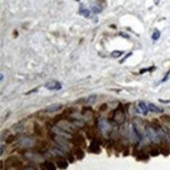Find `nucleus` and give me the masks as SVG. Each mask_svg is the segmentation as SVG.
<instances>
[{
    "label": "nucleus",
    "mask_w": 170,
    "mask_h": 170,
    "mask_svg": "<svg viewBox=\"0 0 170 170\" xmlns=\"http://www.w3.org/2000/svg\"><path fill=\"white\" fill-rule=\"evenodd\" d=\"M14 140H15V136L13 134H9L8 137L6 138V142L8 144H12V142H14Z\"/></svg>",
    "instance_id": "393cba45"
},
{
    "label": "nucleus",
    "mask_w": 170,
    "mask_h": 170,
    "mask_svg": "<svg viewBox=\"0 0 170 170\" xmlns=\"http://www.w3.org/2000/svg\"><path fill=\"white\" fill-rule=\"evenodd\" d=\"M138 157H140L141 160H147V159H148V156L147 154H144V153L140 154L139 156H138Z\"/></svg>",
    "instance_id": "7c9ffc66"
},
{
    "label": "nucleus",
    "mask_w": 170,
    "mask_h": 170,
    "mask_svg": "<svg viewBox=\"0 0 170 170\" xmlns=\"http://www.w3.org/2000/svg\"><path fill=\"white\" fill-rule=\"evenodd\" d=\"M79 13H81V15H83L84 17H86V18H87V17H89L90 16V10H87V9H81V12H79Z\"/></svg>",
    "instance_id": "bb28decb"
},
{
    "label": "nucleus",
    "mask_w": 170,
    "mask_h": 170,
    "mask_svg": "<svg viewBox=\"0 0 170 170\" xmlns=\"http://www.w3.org/2000/svg\"><path fill=\"white\" fill-rule=\"evenodd\" d=\"M148 110H150V112L156 113H160L164 112V110L161 109V108H159V107L154 105V104H150V105H148Z\"/></svg>",
    "instance_id": "2eb2a0df"
},
{
    "label": "nucleus",
    "mask_w": 170,
    "mask_h": 170,
    "mask_svg": "<svg viewBox=\"0 0 170 170\" xmlns=\"http://www.w3.org/2000/svg\"><path fill=\"white\" fill-rule=\"evenodd\" d=\"M68 160H69V162H74V158H73V155H69L68 156Z\"/></svg>",
    "instance_id": "72a5a7b5"
},
{
    "label": "nucleus",
    "mask_w": 170,
    "mask_h": 170,
    "mask_svg": "<svg viewBox=\"0 0 170 170\" xmlns=\"http://www.w3.org/2000/svg\"><path fill=\"white\" fill-rule=\"evenodd\" d=\"M132 125H133V128L135 130V132L137 133L139 139L143 140L144 136L145 135V128L144 127V124H143V122H142V120L140 118H134L132 121Z\"/></svg>",
    "instance_id": "f257e3e1"
},
{
    "label": "nucleus",
    "mask_w": 170,
    "mask_h": 170,
    "mask_svg": "<svg viewBox=\"0 0 170 170\" xmlns=\"http://www.w3.org/2000/svg\"><path fill=\"white\" fill-rule=\"evenodd\" d=\"M62 108L61 104H51L48 107L46 108V113H54V112H58L59 110H61Z\"/></svg>",
    "instance_id": "f8f14e48"
},
{
    "label": "nucleus",
    "mask_w": 170,
    "mask_h": 170,
    "mask_svg": "<svg viewBox=\"0 0 170 170\" xmlns=\"http://www.w3.org/2000/svg\"><path fill=\"white\" fill-rule=\"evenodd\" d=\"M124 54L123 51H119V50H115V51H113L112 54H111V56L113 58H119L120 56H122Z\"/></svg>",
    "instance_id": "4be33fe9"
},
{
    "label": "nucleus",
    "mask_w": 170,
    "mask_h": 170,
    "mask_svg": "<svg viewBox=\"0 0 170 170\" xmlns=\"http://www.w3.org/2000/svg\"><path fill=\"white\" fill-rule=\"evenodd\" d=\"M89 152H92V153H99L100 152V147H99V144L96 140H94L91 145L89 147Z\"/></svg>",
    "instance_id": "9b49d317"
},
{
    "label": "nucleus",
    "mask_w": 170,
    "mask_h": 170,
    "mask_svg": "<svg viewBox=\"0 0 170 170\" xmlns=\"http://www.w3.org/2000/svg\"><path fill=\"white\" fill-rule=\"evenodd\" d=\"M75 143L77 144L79 147H85V139L82 135H77L75 138Z\"/></svg>",
    "instance_id": "4468645a"
},
{
    "label": "nucleus",
    "mask_w": 170,
    "mask_h": 170,
    "mask_svg": "<svg viewBox=\"0 0 170 170\" xmlns=\"http://www.w3.org/2000/svg\"><path fill=\"white\" fill-rule=\"evenodd\" d=\"M161 152H162V153L164 154L165 156H167V155L170 153V151H169V148H168L167 145H166V147H165H165H164V145H162V148H161Z\"/></svg>",
    "instance_id": "a878e982"
},
{
    "label": "nucleus",
    "mask_w": 170,
    "mask_h": 170,
    "mask_svg": "<svg viewBox=\"0 0 170 170\" xmlns=\"http://www.w3.org/2000/svg\"><path fill=\"white\" fill-rule=\"evenodd\" d=\"M17 162H18V160H17V158L14 157V156H12V157H10L6 160L7 165H15L16 166Z\"/></svg>",
    "instance_id": "dca6fc26"
},
{
    "label": "nucleus",
    "mask_w": 170,
    "mask_h": 170,
    "mask_svg": "<svg viewBox=\"0 0 170 170\" xmlns=\"http://www.w3.org/2000/svg\"><path fill=\"white\" fill-rule=\"evenodd\" d=\"M107 109H108V105H107V103H103V104H101V105L99 106L98 111H99V112H105Z\"/></svg>",
    "instance_id": "cd10ccee"
},
{
    "label": "nucleus",
    "mask_w": 170,
    "mask_h": 170,
    "mask_svg": "<svg viewBox=\"0 0 170 170\" xmlns=\"http://www.w3.org/2000/svg\"><path fill=\"white\" fill-rule=\"evenodd\" d=\"M3 150H4V147H1V148H0V155H2V154H3V151H4Z\"/></svg>",
    "instance_id": "c9c22d12"
},
{
    "label": "nucleus",
    "mask_w": 170,
    "mask_h": 170,
    "mask_svg": "<svg viewBox=\"0 0 170 170\" xmlns=\"http://www.w3.org/2000/svg\"><path fill=\"white\" fill-rule=\"evenodd\" d=\"M36 144V141L31 137H24L19 142V145L24 148H29L34 147Z\"/></svg>",
    "instance_id": "423d86ee"
},
{
    "label": "nucleus",
    "mask_w": 170,
    "mask_h": 170,
    "mask_svg": "<svg viewBox=\"0 0 170 170\" xmlns=\"http://www.w3.org/2000/svg\"><path fill=\"white\" fill-rule=\"evenodd\" d=\"M58 125L61 129L67 131V132H69V133H74L76 131V128H77L73 123H68L67 121H64V120H61L60 123H59Z\"/></svg>",
    "instance_id": "39448f33"
},
{
    "label": "nucleus",
    "mask_w": 170,
    "mask_h": 170,
    "mask_svg": "<svg viewBox=\"0 0 170 170\" xmlns=\"http://www.w3.org/2000/svg\"><path fill=\"white\" fill-rule=\"evenodd\" d=\"M98 127L101 132L105 135H109L112 131V126L106 118H100L98 121Z\"/></svg>",
    "instance_id": "7ed1b4c3"
},
{
    "label": "nucleus",
    "mask_w": 170,
    "mask_h": 170,
    "mask_svg": "<svg viewBox=\"0 0 170 170\" xmlns=\"http://www.w3.org/2000/svg\"><path fill=\"white\" fill-rule=\"evenodd\" d=\"M35 132H36V133H39V134L42 133V130H41V129H40V126H38L37 124H35Z\"/></svg>",
    "instance_id": "2f4dec72"
},
{
    "label": "nucleus",
    "mask_w": 170,
    "mask_h": 170,
    "mask_svg": "<svg viewBox=\"0 0 170 170\" xmlns=\"http://www.w3.org/2000/svg\"><path fill=\"white\" fill-rule=\"evenodd\" d=\"M46 87L48 90H55V91H59V90H61L62 85L60 81H49L47 82L46 84Z\"/></svg>",
    "instance_id": "9d476101"
},
{
    "label": "nucleus",
    "mask_w": 170,
    "mask_h": 170,
    "mask_svg": "<svg viewBox=\"0 0 170 170\" xmlns=\"http://www.w3.org/2000/svg\"><path fill=\"white\" fill-rule=\"evenodd\" d=\"M145 136H147V138L150 141L153 142V143H160V142L162 141L161 138L159 137V134L157 132V130H156V129H154V128L152 127H145Z\"/></svg>",
    "instance_id": "f03ea898"
},
{
    "label": "nucleus",
    "mask_w": 170,
    "mask_h": 170,
    "mask_svg": "<svg viewBox=\"0 0 170 170\" xmlns=\"http://www.w3.org/2000/svg\"><path fill=\"white\" fill-rule=\"evenodd\" d=\"M150 154L152 156V157H156V156H158L159 154H160V150H159L158 148H151L150 151Z\"/></svg>",
    "instance_id": "b1692460"
},
{
    "label": "nucleus",
    "mask_w": 170,
    "mask_h": 170,
    "mask_svg": "<svg viewBox=\"0 0 170 170\" xmlns=\"http://www.w3.org/2000/svg\"><path fill=\"white\" fill-rule=\"evenodd\" d=\"M91 10H92V12L94 13H96V14H98V13H100L102 12V8L99 5H93V6H91Z\"/></svg>",
    "instance_id": "aec40b11"
},
{
    "label": "nucleus",
    "mask_w": 170,
    "mask_h": 170,
    "mask_svg": "<svg viewBox=\"0 0 170 170\" xmlns=\"http://www.w3.org/2000/svg\"><path fill=\"white\" fill-rule=\"evenodd\" d=\"M131 55H132V53H131V52H130V53H129V54H127V56H126V57H125V58L123 59V60H122V61H120V63H122V62H124V61H126V60H127V59H128V58H129L130 56H131Z\"/></svg>",
    "instance_id": "473e14b6"
},
{
    "label": "nucleus",
    "mask_w": 170,
    "mask_h": 170,
    "mask_svg": "<svg viewBox=\"0 0 170 170\" xmlns=\"http://www.w3.org/2000/svg\"><path fill=\"white\" fill-rule=\"evenodd\" d=\"M96 96L93 95V96H89V98H87V100H86V102H87L88 104H94L96 102Z\"/></svg>",
    "instance_id": "5701e85b"
},
{
    "label": "nucleus",
    "mask_w": 170,
    "mask_h": 170,
    "mask_svg": "<svg viewBox=\"0 0 170 170\" xmlns=\"http://www.w3.org/2000/svg\"><path fill=\"white\" fill-rule=\"evenodd\" d=\"M120 105L118 107V109L115 110L113 112V120L115 121L116 124H123L124 123V113H123V111H120Z\"/></svg>",
    "instance_id": "0eeeda50"
},
{
    "label": "nucleus",
    "mask_w": 170,
    "mask_h": 170,
    "mask_svg": "<svg viewBox=\"0 0 170 170\" xmlns=\"http://www.w3.org/2000/svg\"><path fill=\"white\" fill-rule=\"evenodd\" d=\"M3 79H4V75L1 74V75H0V81H3Z\"/></svg>",
    "instance_id": "f704fd0d"
},
{
    "label": "nucleus",
    "mask_w": 170,
    "mask_h": 170,
    "mask_svg": "<svg viewBox=\"0 0 170 170\" xmlns=\"http://www.w3.org/2000/svg\"><path fill=\"white\" fill-rule=\"evenodd\" d=\"M154 69V67H150V68H144V69H141L140 70V74H144L145 72H148V71H152Z\"/></svg>",
    "instance_id": "c85d7f7f"
},
{
    "label": "nucleus",
    "mask_w": 170,
    "mask_h": 170,
    "mask_svg": "<svg viewBox=\"0 0 170 170\" xmlns=\"http://www.w3.org/2000/svg\"><path fill=\"white\" fill-rule=\"evenodd\" d=\"M74 153L76 155V157H77L79 160H81V159L84 158V151H83L81 147H75L74 148Z\"/></svg>",
    "instance_id": "ddd939ff"
},
{
    "label": "nucleus",
    "mask_w": 170,
    "mask_h": 170,
    "mask_svg": "<svg viewBox=\"0 0 170 170\" xmlns=\"http://www.w3.org/2000/svg\"><path fill=\"white\" fill-rule=\"evenodd\" d=\"M151 37H152V40H153V41H157V40L160 39V37H161V32H160V31H159L158 29H155Z\"/></svg>",
    "instance_id": "412c9836"
},
{
    "label": "nucleus",
    "mask_w": 170,
    "mask_h": 170,
    "mask_svg": "<svg viewBox=\"0 0 170 170\" xmlns=\"http://www.w3.org/2000/svg\"><path fill=\"white\" fill-rule=\"evenodd\" d=\"M25 156L27 159H29V160L33 161V162H42L44 161L43 156L38 154V153H35V152H30V151L26 152Z\"/></svg>",
    "instance_id": "6e6552de"
},
{
    "label": "nucleus",
    "mask_w": 170,
    "mask_h": 170,
    "mask_svg": "<svg viewBox=\"0 0 170 170\" xmlns=\"http://www.w3.org/2000/svg\"><path fill=\"white\" fill-rule=\"evenodd\" d=\"M76 1H79V0H76Z\"/></svg>",
    "instance_id": "4c0bfd02"
},
{
    "label": "nucleus",
    "mask_w": 170,
    "mask_h": 170,
    "mask_svg": "<svg viewBox=\"0 0 170 170\" xmlns=\"http://www.w3.org/2000/svg\"><path fill=\"white\" fill-rule=\"evenodd\" d=\"M52 130H53L54 134H57V135H60V136H63L65 138H68V139H71L72 138V135L71 133L67 132V131L63 130L62 129H61L59 126H55L52 128Z\"/></svg>",
    "instance_id": "1a4fd4ad"
},
{
    "label": "nucleus",
    "mask_w": 170,
    "mask_h": 170,
    "mask_svg": "<svg viewBox=\"0 0 170 170\" xmlns=\"http://www.w3.org/2000/svg\"><path fill=\"white\" fill-rule=\"evenodd\" d=\"M167 136L169 138V141H170V131H168V134H167Z\"/></svg>",
    "instance_id": "e433bc0d"
},
{
    "label": "nucleus",
    "mask_w": 170,
    "mask_h": 170,
    "mask_svg": "<svg viewBox=\"0 0 170 170\" xmlns=\"http://www.w3.org/2000/svg\"><path fill=\"white\" fill-rule=\"evenodd\" d=\"M53 139L56 141V143L60 145V147L62 148V150H67L70 147V142H69L68 138H65L63 136H60V135L56 134L53 137Z\"/></svg>",
    "instance_id": "20e7f679"
},
{
    "label": "nucleus",
    "mask_w": 170,
    "mask_h": 170,
    "mask_svg": "<svg viewBox=\"0 0 170 170\" xmlns=\"http://www.w3.org/2000/svg\"><path fill=\"white\" fill-rule=\"evenodd\" d=\"M57 165H58V167L59 168H61V169H66L68 167V162L64 160H61V161H58L57 162Z\"/></svg>",
    "instance_id": "6ab92c4d"
},
{
    "label": "nucleus",
    "mask_w": 170,
    "mask_h": 170,
    "mask_svg": "<svg viewBox=\"0 0 170 170\" xmlns=\"http://www.w3.org/2000/svg\"><path fill=\"white\" fill-rule=\"evenodd\" d=\"M139 108L142 110V113H143V114H145V115H147V112L150 111L148 110V107L147 106V104H145V102H140L139 103Z\"/></svg>",
    "instance_id": "f3484780"
},
{
    "label": "nucleus",
    "mask_w": 170,
    "mask_h": 170,
    "mask_svg": "<svg viewBox=\"0 0 170 170\" xmlns=\"http://www.w3.org/2000/svg\"><path fill=\"white\" fill-rule=\"evenodd\" d=\"M42 167L46 168V169H49V170H55L56 169V166L54 165V164H52L51 162H46L43 165H42Z\"/></svg>",
    "instance_id": "a211bd4d"
},
{
    "label": "nucleus",
    "mask_w": 170,
    "mask_h": 170,
    "mask_svg": "<svg viewBox=\"0 0 170 170\" xmlns=\"http://www.w3.org/2000/svg\"><path fill=\"white\" fill-rule=\"evenodd\" d=\"M169 75H170V69H169V70H168V72L167 73H166V74H165V77H164V79H162V81H160L161 83H162V82H165L166 81H167V79H168V78H169Z\"/></svg>",
    "instance_id": "c756f323"
}]
</instances>
